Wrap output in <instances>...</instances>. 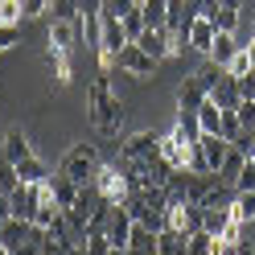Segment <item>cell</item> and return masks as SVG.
<instances>
[{
	"label": "cell",
	"mask_w": 255,
	"mask_h": 255,
	"mask_svg": "<svg viewBox=\"0 0 255 255\" xmlns=\"http://www.w3.org/2000/svg\"><path fill=\"white\" fill-rule=\"evenodd\" d=\"M87 116L95 124L99 136H120V124H124V103L120 95H111V74L99 70L87 87Z\"/></svg>",
	"instance_id": "1"
},
{
	"label": "cell",
	"mask_w": 255,
	"mask_h": 255,
	"mask_svg": "<svg viewBox=\"0 0 255 255\" xmlns=\"http://www.w3.org/2000/svg\"><path fill=\"white\" fill-rule=\"evenodd\" d=\"M99 165H103V156H99L95 144H70L66 156L58 161V173H66V177H74L78 185H87V181H95Z\"/></svg>",
	"instance_id": "2"
},
{
	"label": "cell",
	"mask_w": 255,
	"mask_h": 255,
	"mask_svg": "<svg viewBox=\"0 0 255 255\" xmlns=\"http://www.w3.org/2000/svg\"><path fill=\"white\" fill-rule=\"evenodd\" d=\"M29 239H33V222L29 218H4L0 222V255H21L29 251Z\"/></svg>",
	"instance_id": "3"
},
{
	"label": "cell",
	"mask_w": 255,
	"mask_h": 255,
	"mask_svg": "<svg viewBox=\"0 0 255 255\" xmlns=\"http://www.w3.org/2000/svg\"><path fill=\"white\" fill-rule=\"evenodd\" d=\"M95 185H99V194L111 202V206H120L124 198H128V173L120 169V165H99V173H95Z\"/></svg>",
	"instance_id": "4"
},
{
	"label": "cell",
	"mask_w": 255,
	"mask_h": 255,
	"mask_svg": "<svg viewBox=\"0 0 255 255\" xmlns=\"http://www.w3.org/2000/svg\"><path fill=\"white\" fill-rule=\"evenodd\" d=\"M120 70H128L132 78H148V74L156 70V58H152L140 41H128L124 50H120Z\"/></svg>",
	"instance_id": "5"
},
{
	"label": "cell",
	"mask_w": 255,
	"mask_h": 255,
	"mask_svg": "<svg viewBox=\"0 0 255 255\" xmlns=\"http://www.w3.org/2000/svg\"><path fill=\"white\" fill-rule=\"evenodd\" d=\"M78 247V239H74V231H70V222H66V214H58L50 227H45V239H41V251L45 255H62V251H74Z\"/></svg>",
	"instance_id": "6"
},
{
	"label": "cell",
	"mask_w": 255,
	"mask_h": 255,
	"mask_svg": "<svg viewBox=\"0 0 255 255\" xmlns=\"http://www.w3.org/2000/svg\"><path fill=\"white\" fill-rule=\"evenodd\" d=\"M189 140H185V132H181V124H173V132L169 136H161V156L173 165V169H189Z\"/></svg>",
	"instance_id": "7"
},
{
	"label": "cell",
	"mask_w": 255,
	"mask_h": 255,
	"mask_svg": "<svg viewBox=\"0 0 255 255\" xmlns=\"http://www.w3.org/2000/svg\"><path fill=\"white\" fill-rule=\"evenodd\" d=\"M156 152H161V136L156 132H136V136H128L120 144L124 161H148V156H156Z\"/></svg>",
	"instance_id": "8"
},
{
	"label": "cell",
	"mask_w": 255,
	"mask_h": 255,
	"mask_svg": "<svg viewBox=\"0 0 255 255\" xmlns=\"http://www.w3.org/2000/svg\"><path fill=\"white\" fill-rule=\"evenodd\" d=\"M8 198H12V214L33 222V214H37V202H41V181H17V189H12Z\"/></svg>",
	"instance_id": "9"
},
{
	"label": "cell",
	"mask_w": 255,
	"mask_h": 255,
	"mask_svg": "<svg viewBox=\"0 0 255 255\" xmlns=\"http://www.w3.org/2000/svg\"><path fill=\"white\" fill-rule=\"evenodd\" d=\"M132 214L128 206H111V218H107V239H111V251H128V239H132Z\"/></svg>",
	"instance_id": "10"
},
{
	"label": "cell",
	"mask_w": 255,
	"mask_h": 255,
	"mask_svg": "<svg viewBox=\"0 0 255 255\" xmlns=\"http://www.w3.org/2000/svg\"><path fill=\"white\" fill-rule=\"evenodd\" d=\"M210 99V95H206V87H202V78L198 74H189L185 83L177 87V111L181 116H198V107Z\"/></svg>",
	"instance_id": "11"
},
{
	"label": "cell",
	"mask_w": 255,
	"mask_h": 255,
	"mask_svg": "<svg viewBox=\"0 0 255 255\" xmlns=\"http://www.w3.org/2000/svg\"><path fill=\"white\" fill-rule=\"evenodd\" d=\"M214 37H218V29H214V21L206 17V12H198V17L189 21V50H198V54H210V45H214Z\"/></svg>",
	"instance_id": "12"
},
{
	"label": "cell",
	"mask_w": 255,
	"mask_h": 255,
	"mask_svg": "<svg viewBox=\"0 0 255 255\" xmlns=\"http://www.w3.org/2000/svg\"><path fill=\"white\" fill-rule=\"evenodd\" d=\"M210 99H214L218 107H239V103H243V91H239V78H235L231 70L218 78V87L210 91Z\"/></svg>",
	"instance_id": "13"
},
{
	"label": "cell",
	"mask_w": 255,
	"mask_h": 255,
	"mask_svg": "<svg viewBox=\"0 0 255 255\" xmlns=\"http://www.w3.org/2000/svg\"><path fill=\"white\" fill-rule=\"evenodd\" d=\"M156 255H189V235H177L173 227L156 231Z\"/></svg>",
	"instance_id": "14"
},
{
	"label": "cell",
	"mask_w": 255,
	"mask_h": 255,
	"mask_svg": "<svg viewBox=\"0 0 255 255\" xmlns=\"http://www.w3.org/2000/svg\"><path fill=\"white\" fill-rule=\"evenodd\" d=\"M50 45H58V50H74V45H78V21L54 17V25H50Z\"/></svg>",
	"instance_id": "15"
},
{
	"label": "cell",
	"mask_w": 255,
	"mask_h": 255,
	"mask_svg": "<svg viewBox=\"0 0 255 255\" xmlns=\"http://www.w3.org/2000/svg\"><path fill=\"white\" fill-rule=\"evenodd\" d=\"M50 185H54V198H58V206H62V210H70V206H74V198H78V189H83L74 177H66V173H50Z\"/></svg>",
	"instance_id": "16"
},
{
	"label": "cell",
	"mask_w": 255,
	"mask_h": 255,
	"mask_svg": "<svg viewBox=\"0 0 255 255\" xmlns=\"http://www.w3.org/2000/svg\"><path fill=\"white\" fill-rule=\"evenodd\" d=\"M128 251L156 255V231L148 227V222H132V239H128Z\"/></svg>",
	"instance_id": "17"
},
{
	"label": "cell",
	"mask_w": 255,
	"mask_h": 255,
	"mask_svg": "<svg viewBox=\"0 0 255 255\" xmlns=\"http://www.w3.org/2000/svg\"><path fill=\"white\" fill-rule=\"evenodd\" d=\"M231 218H235L231 206H202V227L210 231V235H222V231L231 227Z\"/></svg>",
	"instance_id": "18"
},
{
	"label": "cell",
	"mask_w": 255,
	"mask_h": 255,
	"mask_svg": "<svg viewBox=\"0 0 255 255\" xmlns=\"http://www.w3.org/2000/svg\"><path fill=\"white\" fill-rule=\"evenodd\" d=\"M0 148H4V156L12 165H21L25 156H33V148H29V140L17 132V128H12V132H4V140H0Z\"/></svg>",
	"instance_id": "19"
},
{
	"label": "cell",
	"mask_w": 255,
	"mask_h": 255,
	"mask_svg": "<svg viewBox=\"0 0 255 255\" xmlns=\"http://www.w3.org/2000/svg\"><path fill=\"white\" fill-rule=\"evenodd\" d=\"M70 54L74 50H58V45L45 50V58H50V66H54V87H66L70 83Z\"/></svg>",
	"instance_id": "20"
},
{
	"label": "cell",
	"mask_w": 255,
	"mask_h": 255,
	"mask_svg": "<svg viewBox=\"0 0 255 255\" xmlns=\"http://www.w3.org/2000/svg\"><path fill=\"white\" fill-rule=\"evenodd\" d=\"M202 12L214 21V29H222V33H235V29H239V8H222V4H214V0H210Z\"/></svg>",
	"instance_id": "21"
},
{
	"label": "cell",
	"mask_w": 255,
	"mask_h": 255,
	"mask_svg": "<svg viewBox=\"0 0 255 255\" xmlns=\"http://www.w3.org/2000/svg\"><path fill=\"white\" fill-rule=\"evenodd\" d=\"M235 50H239V41H235V33H222L218 29V37H214V45H210V62H218V66H227V62L235 58Z\"/></svg>",
	"instance_id": "22"
},
{
	"label": "cell",
	"mask_w": 255,
	"mask_h": 255,
	"mask_svg": "<svg viewBox=\"0 0 255 255\" xmlns=\"http://www.w3.org/2000/svg\"><path fill=\"white\" fill-rule=\"evenodd\" d=\"M17 177L21 181H50V165H45L41 156H25L17 165Z\"/></svg>",
	"instance_id": "23"
},
{
	"label": "cell",
	"mask_w": 255,
	"mask_h": 255,
	"mask_svg": "<svg viewBox=\"0 0 255 255\" xmlns=\"http://www.w3.org/2000/svg\"><path fill=\"white\" fill-rule=\"evenodd\" d=\"M198 124H202V132H218V136H222V107H218L214 99H206V103L198 107Z\"/></svg>",
	"instance_id": "24"
},
{
	"label": "cell",
	"mask_w": 255,
	"mask_h": 255,
	"mask_svg": "<svg viewBox=\"0 0 255 255\" xmlns=\"http://www.w3.org/2000/svg\"><path fill=\"white\" fill-rule=\"evenodd\" d=\"M214 243H218V235H210L206 227L189 231V255H214Z\"/></svg>",
	"instance_id": "25"
},
{
	"label": "cell",
	"mask_w": 255,
	"mask_h": 255,
	"mask_svg": "<svg viewBox=\"0 0 255 255\" xmlns=\"http://www.w3.org/2000/svg\"><path fill=\"white\" fill-rule=\"evenodd\" d=\"M17 165H12L8 161V156H4V148H0V194H12V189H17Z\"/></svg>",
	"instance_id": "26"
},
{
	"label": "cell",
	"mask_w": 255,
	"mask_h": 255,
	"mask_svg": "<svg viewBox=\"0 0 255 255\" xmlns=\"http://www.w3.org/2000/svg\"><path fill=\"white\" fill-rule=\"evenodd\" d=\"M120 21H124V33H128V41H136L140 33H144V12H140V4H136L132 12H124Z\"/></svg>",
	"instance_id": "27"
},
{
	"label": "cell",
	"mask_w": 255,
	"mask_h": 255,
	"mask_svg": "<svg viewBox=\"0 0 255 255\" xmlns=\"http://www.w3.org/2000/svg\"><path fill=\"white\" fill-rule=\"evenodd\" d=\"M165 4H169V0H140L144 25H165Z\"/></svg>",
	"instance_id": "28"
},
{
	"label": "cell",
	"mask_w": 255,
	"mask_h": 255,
	"mask_svg": "<svg viewBox=\"0 0 255 255\" xmlns=\"http://www.w3.org/2000/svg\"><path fill=\"white\" fill-rule=\"evenodd\" d=\"M243 189H255V156H247V161L239 165V177H235V194H243Z\"/></svg>",
	"instance_id": "29"
},
{
	"label": "cell",
	"mask_w": 255,
	"mask_h": 255,
	"mask_svg": "<svg viewBox=\"0 0 255 255\" xmlns=\"http://www.w3.org/2000/svg\"><path fill=\"white\" fill-rule=\"evenodd\" d=\"M235 218H255V189H243V194H235Z\"/></svg>",
	"instance_id": "30"
},
{
	"label": "cell",
	"mask_w": 255,
	"mask_h": 255,
	"mask_svg": "<svg viewBox=\"0 0 255 255\" xmlns=\"http://www.w3.org/2000/svg\"><path fill=\"white\" fill-rule=\"evenodd\" d=\"M227 70H231L235 78H243V74L251 70V50H247V45H239V50H235V58L227 62Z\"/></svg>",
	"instance_id": "31"
},
{
	"label": "cell",
	"mask_w": 255,
	"mask_h": 255,
	"mask_svg": "<svg viewBox=\"0 0 255 255\" xmlns=\"http://www.w3.org/2000/svg\"><path fill=\"white\" fill-rule=\"evenodd\" d=\"M0 17H4V21H12V25H21L25 4H21V0H0Z\"/></svg>",
	"instance_id": "32"
},
{
	"label": "cell",
	"mask_w": 255,
	"mask_h": 255,
	"mask_svg": "<svg viewBox=\"0 0 255 255\" xmlns=\"http://www.w3.org/2000/svg\"><path fill=\"white\" fill-rule=\"evenodd\" d=\"M17 37H21V29H17V25H12V21H0V54L12 50V45H17Z\"/></svg>",
	"instance_id": "33"
},
{
	"label": "cell",
	"mask_w": 255,
	"mask_h": 255,
	"mask_svg": "<svg viewBox=\"0 0 255 255\" xmlns=\"http://www.w3.org/2000/svg\"><path fill=\"white\" fill-rule=\"evenodd\" d=\"M235 111H239V124H243L247 132H255V99H243Z\"/></svg>",
	"instance_id": "34"
},
{
	"label": "cell",
	"mask_w": 255,
	"mask_h": 255,
	"mask_svg": "<svg viewBox=\"0 0 255 255\" xmlns=\"http://www.w3.org/2000/svg\"><path fill=\"white\" fill-rule=\"evenodd\" d=\"M140 4V0H103V12H111V17H124V12H132Z\"/></svg>",
	"instance_id": "35"
},
{
	"label": "cell",
	"mask_w": 255,
	"mask_h": 255,
	"mask_svg": "<svg viewBox=\"0 0 255 255\" xmlns=\"http://www.w3.org/2000/svg\"><path fill=\"white\" fill-rule=\"evenodd\" d=\"M21 4H25V17H41V12H50L54 0H21Z\"/></svg>",
	"instance_id": "36"
},
{
	"label": "cell",
	"mask_w": 255,
	"mask_h": 255,
	"mask_svg": "<svg viewBox=\"0 0 255 255\" xmlns=\"http://www.w3.org/2000/svg\"><path fill=\"white\" fill-rule=\"evenodd\" d=\"M239 91H243V99H255V66L239 78Z\"/></svg>",
	"instance_id": "37"
},
{
	"label": "cell",
	"mask_w": 255,
	"mask_h": 255,
	"mask_svg": "<svg viewBox=\"0 0 255 255\" xmlns=\"http://www.w3.org/2000/svg\"><path fill=\"white\" fill-rule=\"evenodd\" d=\"M4 218H12V198L0 194V222H4Z\"/></svg>",
	"instance_id": "38"
},
{
	"label": "cell",
	"mask_w": 255,
	"mask_h": 255,
	"mask_svg": "<svg viewBox=\"0 0 255 255\" xmlns=\"http://www.w3.org/2000/svg\"><path fill=\"white\" fill-rule=\"evenodd\" d=\"M214 4H222V8H239L243 0H214Z\"/></svg>",
	"instance_id": "39"
},
{
	"label": "cell",
	"mask_w": 255,
	"mask_h": 255,
	"mask_svg": "<svg viewBox=\"0 0 255 255\" xmlns=\"http://www.w3.org/2000/svg\"><path fill=\"white\" fill-rule=\"evenodd\" d=\"M247 50H251V66H255V37H251V45H247Z\"/></svg>",
	"instance_id": "40"
},
{
	"label": "cell",
	"mask_w": 255,
	"mask_h": 255,
	"mask_svg": "<svg viewBox=\"0 0 255 255\" xmlns=\"http://www.w3.org/2000/svg\"><path fill=\"white\" fill-rule=\"evenodd\" d=\"M251 37H255V33H251Z\"/></svg>",
	"instance_id": "41"
}]
</instances>
